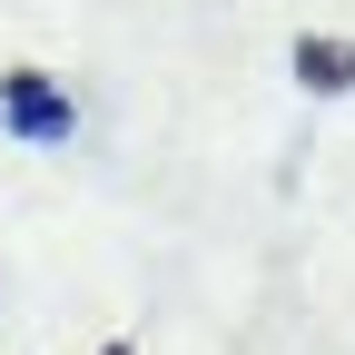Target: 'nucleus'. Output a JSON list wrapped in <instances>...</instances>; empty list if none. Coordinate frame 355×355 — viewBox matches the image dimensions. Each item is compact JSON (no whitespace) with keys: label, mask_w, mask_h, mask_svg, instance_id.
I'll use <instances>...</instances> for the list:
<instances>
[{"label":"nucleus","mask_w":355,"mask_h":355,"mask_svg":"<svg viewBox=\"0 0 355 355\" xmlns=\"http://www.w3.org/2000/svg\"><path fill=\"white\" fill-rule=\"evenodd\" d=\"M0 128H10V139H40V148H60L69 139V89L60 79H40V69H10V79H0Z\"/></svg>","instance_id":"1"},{"label":"nucleus","mask_w":355,"mask_h":355,"mask_svg":"<svg viewBox=\"0 0 355 355\" xmlns=\"http://www.w3.org/2000/svg\"><path fill=\"white\" fill-rule=\"evenodd\" d=\"M296 79L316 89V99L355 89V40H296Z\"/></svg>","instance_id":"2"},{"label":"nucleus","mask_w":355,"mask_h":355,"mask_svg":"<svg viewBox=\"0 0 355 355\" xmlns=\"http://www.w3.org/2000/svg\"><path fill=\"white\" fill-rule=\"evenodd\" d=\"M99 355H128V345H99Z\"/></svg>","instance_id":"3"}]
</instances>
